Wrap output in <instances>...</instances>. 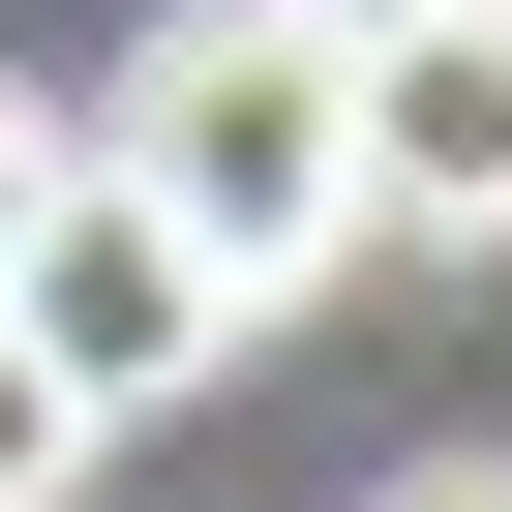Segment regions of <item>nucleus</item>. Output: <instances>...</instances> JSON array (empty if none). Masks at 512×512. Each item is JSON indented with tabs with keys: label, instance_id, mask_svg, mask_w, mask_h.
I'll use <instances>...</instances> for the list:
<instances>
[{
	"label": "nucleus",
	"instance_id": "obj_5",
	"mask_svg": "<svg viewBox=\"0 0 512 512\" xmlns=\"http://www.w3.org/2000/svg\"><path fill=\"white\" fill-rule=\"evenodd\" d=\"M31 211H61V121H31V91H0V272H31Z\"/></svg>",
	"mask_w": 512,
	"mask_h": 512
},
{
	"label": "nucleus",
	"instance_id": "obj_4",
	"mask_svg": "<svg viewBox=\"0 0 512 512\" xmlns=\"http://www.w3.org/2000/svg\"><path fill=\"white\" fill-rule=\"evenodd\" d=\"M61 482H91V422H61L31 362H0V512H61Z\"/></svg>",
	"mask_w": 512,
	"mask_h": 512
},
{
	"label": "nucleus",
	"instance_id": "obj_3",
	"mask_svg": "<svg viewBox=\"0 0 512 512\" xmlns=\"http://www.w3.org/2000/svg\"><path fill=\"white\" fill-rule=\"evenodd\" d=\"M332 151H362V241H512V0L332 61Z\"/></svg>",
	"mask_w": 512,
	"mask_h": 512
},
{
	"label": "nucleus",
	"instance_id": "obj_2",
	"mask_svg": "<svg viewBox=\"0 0 512 512\" xmlns=\"http://www.w3.org/2000/svg\"><path fill=\"white\" fill-rule=\"evenodd\" d=\"M0 362H31L61 422H151V392L241 362V302H211V241H151L121 181H61V211H31V272H0Z\"/></svg>",
	"mask_w": 512,
	"mask_h": 512
},
{
	"label": "nucleus",
	"instance_id": "obj_7",
	"mask_svg": "<svg viewBox=\"0 0 512 512\" xmlns=\"http://www.w3.org/2000/svg\"><path fill=\"white\" fill-rule=\"evenodd\" d=\"M362 512H512V452H422V482H362Z\"/></svg>",
	"mask_w": 512,
	"mask_h": 512
},
{
	"label": "nucleus",
	"instance_id": "obj_6",
	"mask_svg": "<svg viewBox=\"0 0 512 512\" xmlns=\"http://www.w3.org/2000/svg\"><path fill=\"white\" fill-rule=\"evenodd\" d=\"M272 31H332V61H392V31H482V0H272Z\"/></svg>",
	"mask_w": 512,
	"mask_h": 512
},
{
	"label": "nucleus",
	"instance_id": "obj_1",
	"mask_svg": "<svg viewBox=\"0 0 512 512\" xmlns=\"http://www.w3.org/2000/svg\"><path fill=\"white\" fill-rule=\"evenodd\" d=\"M61 181H121L151 241H211V302L272 332L332 241H362V151H332V31H272V0H181V31L91 91V151Z\"/></svg>",
	"mask_w": 512,
	"mask_h": 512
}]
</instances>
